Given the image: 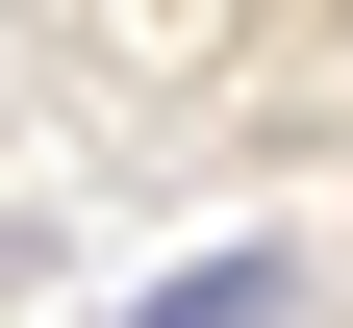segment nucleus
<instances>
[{"label":"nucleus","instance_id":"obj_1","mask_svg":"<svg viewBox=\"0 0 353 328\" xmlns=\"http://www.w3.org/2000/svg\"><path fill=\"white\" fill-rule=\"evenodd\" d=\"M126 328H303V253H202V278H152Z\"/></svg>","mask_w":353,"mask_h":328}]
</instances>
